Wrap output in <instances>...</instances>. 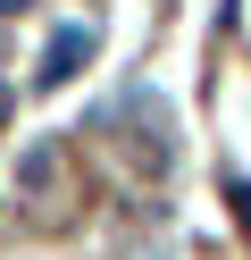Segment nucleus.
I'll list each match as a JSON object with an SVG mask.
<instances>
[{
    "label": "nucleus",
    "instance_id": "2",
    "mask_svg": "<svg viewBox=\"0 0 251 260\" xmlns=\"http://www.w3.org/2000/svg\"><path fill=\"white\" fill-rule=\"evenodd\" d=\"M50 176H59V159L33 143V151H25V168H17V185H25V193H50Z\"/></svg>",
    "mask_w": 251,
    "mask_h": 260
},
{
    "label": "nucleus",
    "instance_id": "1",
    "mask_svg": "<svg viewBox=\"0 0 251 260\" xmlns=\"http://www.w3.org/2000/svg\"><path fill=\"white\" fill-rule=\"evenodd\" d=\"M84 59H92V34H84V25H59V34H50V51H42V84H67Z\"/></svg>",
    "mask_w": 251,
    "mask_h": 260
},
{
    "label": "nucleus",
    "instance_id": "3",
    "mask_svg": "<svg viewBox=\"0 0 251 260\" xmlns=\"http://www.w3.org/2000/svg\"><path fill=\"white\" fill-rule=\"evenodd\" d=\"M17 9H25V0H0V17H17Z\"/></svg>",
    "mask_w": 251,
    "mask_h": 260
}]
</instances>
